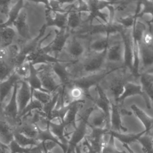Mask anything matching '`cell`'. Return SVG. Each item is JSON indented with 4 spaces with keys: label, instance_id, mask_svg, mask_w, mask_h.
<instances>
[{
    "label": "cell",
    "instance_id": "cell-1",
    "mask_svg": "<svg viewBox=\"0 0 153 153\" xmlns=\"http://www.w3.org/2000/svg\"><path fill=\"white\" fill-rule=\"evenodd\" d=\"M106 50L102 53H88L82 59L74 63L65 65L68 76V84L74 80L96 75L106 69L105 62Z\"/></svg>",
    "mask_w": 153,
    "mask_h": 153
},
{
    "label": "cell",
    "instance_id": "cell-2",
    "mask_svg": "<svg viewBox=\"0 0 153 153\" xmlns=\"http://www.w3.org/2000/svg\"><path fill=\"white\" fill-rule=\"evenodd\" d=\"M139 81V77L127 67H122L108 72L99 83V85L111 103H117L124 87L128 82Z\"/></svg>",
    "mask_w": 153,
    "mask_h": 153
},
{
    "label": "cell",
    "instance_id": "cell-3",
    "mask_svg": "<svg viewBox=\"0 0 153 153\" xmlns=\"http://www.w3.org/2000/svg\"><path fill=\"white\" fill-rule=\"evenodd\" d=\"M88 51V38L76 33H71L57 59L62 61V64L68 65L80 60Z\"/></svg>",
    "mask_w": 153,
    "mask_h": 153
},
{
    "label": "cell",
    "instance_id": "cell-4",
    "mask_svg": "<svg viewBox=\"0 0 153 153\" xmlns=\"http://www.w3.org/2000/svg\"><path fill=\"white\" fill-rule=\"evenodd\" d=\"M106 67L108 71H111L124 66V47L120 32L109 35L108 46L105 54Z\"/></svg>",
    "mask_w": 153,
    "mask_h": 153
},
{
    "label": "cell",
    "instance_id": "cell-5",
    "mask_svg": "<svg viewBox=\"0 0 153 153\" xmlns=\"http://www.w3.org/2000/svg\"><path fill=\"white\" fill-rule=\"evenodd\" d=\"M46 29V25L45 24L43 25L39 30L38 34L34 38H32L30 40L25 42L21 47L17 56L11 62V65L13 66L14 68L23 63L25 62L26 57L33 52L39 45L42 44V43L51 35L52 32L50 31L48 34L45 35Z\"/></svg>",
    "mask_w": 153,
    "mask_h": 153
},
{
    "label": "cell",
    "instance_id": "cell-6",
    "mask_svg": "<svg viewBox=\"0 0 153 153\" xmlns=\"http://www.w3.org/2000/svg\"><path fill=\"white\" fill-rule=\"evenodd\" d=\"M37 70L44 89L51 94H54L60 90L62 84L54 72L51 65H42V66Z\"/></svg>",
    "mask_w": 153,
    "mask_h": 153
},
{
    "label": "cell",
    "instance_id": "cell-7",
    "mask_svg": "<svg viewBox=\"0 0 153 153\" xmlns=\"http://www.w3.org/2000/svg\"><path fill=\"white\" fill-rule=\"evenodd\" d=\"M133 27L131 28H123L120 33L122 38L125 54V65L124 66L130 69L133 74L137 77L135 74V52L134 44L133 32Z\"/></svg>",
    "mask_w": 153,
    "mask_h": 153
},
{
    "label": "cell",
    "instance_id": "cell-8",
    "mask_svg": "<svg viewBox=\"0 0 153 153\" xmlns=\"http://www.w3.org/2000/svg\"><path fill=\"white\" fill-rule=\"evenodd\" d=\"M41 45L42 44L39 45L33 52L26 57L25 62H29L34 66L38 64L47 65L56 63H62L61 60L56 58L54 56L49 54L44 49V47H41Z\"/></svg>",
    "mask_w": 153,
    "mask_h": 153
},
{
    "label": "cell",
    "instance_id": "cell-9",
    "mask_svg": "<svg viewBox=\"0 0 153 153\" xmlns=\"http://www.w3.org/2000/svg\"><path fill=\"white\" fill-rule=\"evenodd\" d=\"M55 36L53 41L47 46L44 47V49L49 53H53L54 56L57 59V56L63 50L68 38L71 33L66 29L54 30Z\"/></svg>",
    "mask_w": 153,
    "mask_h": 153
},
{
    "label": "cell",
    "instance_id": "cell-10",
    "mask_svg": "<svg viewBox=\"0 0 153 153\" xmlns=\"http://www.w3.org/2000/svg\"><path fill=\"white\" fill-rule=\"evenodd\" d=\"M139 95L141 96L145 100L148 109L151 108V103L148 96L145 93L142 85L140 84L134 82H128L124 87L123 91L117 100V104L122 105L125 99L128 97Z\"/></svg>",
    "mask_w": 153,
    "mask_h": 153
},
{
    "label": "cell",
    "instance_id": "cell-11",
    "mask_svg": "<svg viewBox=\"0 0 153 153\" xmlns=\"http://www.w3.org/2000/svg\"><path fill=\"white\" fill-rule=\"evenodd\" d=\"M45 5V23L47 27L50 26H55L58 29L66 28L68 13H60L51 10L44 2H41Z\"/></svg>",
    "mask_w": 153,
    "mask_h": 153
},
{
    "label": "cell",
    "instance_id": "cell-12",
    "mask_svg": "<svg viewBox=\"0 0 153 153\" xmlns=\"http://www.w3.org/2000/svg\"><path fill=\"white\" fill-rule=\"evenodd\" d=\"M109 35L100 33L93 35L87 37L88 39L89 51L102 53L105 51L109 44Z\"/></svg>",
    "mask_w": 153,
    "mask_h": 153
},
{
    "label": "cell",
    "instance_id": "cell-13",
    "mask_svg": "<svg viewBox=\"0 0 153 153\" xmlns=\"http://www.w3.org/2000/svg\"><path fill=\"white\" fill-rule=\"evenodd\" d=\"M95 87L96 89L97 96L96 97H93V99L92 100L93 105L96 107L100 109L106 115L107 118L110 122L111 110V102L106 94L98 84Z\"/></svg>",
    "mask_w": 153,
    "mask_h": 153
},
{
    "label": "cell",
    "instance_id": "cell-14",
    "mask_svg": "<svg viewBox=\"0 0 153 153\" xmlns=\"http://www.w3.org/2000/svg\"><path fill=\"white\" fill-rule=\"evenodd\" d=\"M31 99H32V98L30 87L26 81L22 80L20 86L18 87L17 91V101L19 108V115L27 106Z\"/></svg>",
    "mask_w": 153,
    "mask_h": 153
},
{
    "label": "cell",
    "instance_id": "cell-15",
    "mask_svg": "<svg viewBox=\"0 0 153 153\" xmlns=\"http://www.w3.org/2000/svg\"><path fill=\"white\" fill-rule=\"evenodd\" d=\"M13 26L16 29V32L24 41L26 42L32 39L27 23V14L23 9L20 12Z\"/></svg>",
    "mask_w": 153,
    "mask_h": 153
},
{
    "label": "cell",
    "instance_id": "cell-16",
    "mask_svg": "<svg viewBox=\"0 0 153 153\" xmlns=\"http://www.w3.org/2000/svg\"><path fill=\"white\" fill-rule=\"evenodd\" d=\"M19 82L16 83L12 90L10 100L4 108L5 115L11 119L16 120L19 116V108L17 101V91L19 87Z\"/></svg>",
    "mask_w": 153,
    "mask_h": 153
},
{
    "label": "cell",
    "instance_id": "cell-17",
    "mask_svg": "<svg viewBox=\"0 0 153 153\" xmlns=\"http://www.w3.org/2000/svg\"><path fill=\"white\" fill-rule=\"evenodd\" d=\"M20 79V78L14 71L8 78L4 81L0 82V102L1 104H2L3 101L10 92L11 91H12L14 85L19 82Z\"/></svg>",
    "mask_w": 153,
    "mask_h": 153
},
{
    "label": "cell",
    "instance_id": "cell-18",
    "mask_svg": "<svg viewBox=\"0 0 153 153\" xmlns=\"http://www.w3.org/2000/svg\"><path fill=\"white\" fill-rule=\"evenodd\" d=\"M26 81L30 88L31 96L32 98V93L35 90H39L42 91H45L48 93L45 89H44L41 79L38 74V70L34 65L30 63V72L27 78L25 79Z\"/></svg>",
    "mask_w": 153,
    "mask_h": 153
},
{
    "label": "cell",
    "instance_id": "cell-19",
    "mask_svg": "<svg viewBox=\"0 0 153 153\" xmlns=\"http://www.w3.org/2000/svg\"><path fill=\"white\" fill-rule=\"evenodd\" d=\"M24 7V2L23 1H17L11 8L8 14L7 20L5 22L0 23V29L9 27H12L17 19L20 12Z\"/></svg>",
    "mask_w": 153,
    "mask_h": 153
},
{
    "label": "cell",
    "instance_id": "cell-20",
    "mask_svg": "<svg viewBox=\"0 0 153 153\" xmlns=\"http://www.w3.org/2000/svg\"><path fill=\"white\" fill-rule=\"evenodd\" d=\"M130 108L135 116L142 124L145 131H151L153 128V117L149 116L136 105H132Z\"/></svg>",
    "mask_w": 153,
    "mask_h": 153
},
{
    "label": "cell",
    "instance_id": "cell-21",
    "mask_svg": "<svg viewBox=\"0 0 153 153\" xmlns=\"http://www.w3.org/2000/svg\"><path fill=\"white\" fill-rule=\"evenodd\" d=\"M16 34V32L12 27L0 29V48H7L10 47Z\"/></svg>",
    "mask_w": 153,
    "mask_h": 153
},
{
    "label": "cell",
    "instance_id": "cell-22",
    "mask_svg": "<svg viewBox=\"0 0 153 153\" xmlns=\"http://www.w3.org/2000/svg\"><path fill=\"white\" fill-rule=\"evenodd\" d=\"M14 133L10 126L5 121H0V142L8 146L14 140Z\"/></svg>",
    "mask_w": 153,
    "mask_h": 153
},
{
    "label": "cell",
    "instance_id": "cell-23",
    "mask_svg": "<svg viewBox=\"0 0 153 153\" xmlns=\"http://www.w3.org/2000/svg\"><path fill=\"white\" fill-rule=\"evenodd\" d=\"M140 84L149 99L151 105H153V81L148 75H142L139 76Z\"/></svg>",
    "mask_w": 153,
    "mask_h": 153
},
{
    "label": "cell",
    "instance_id": "cell-24",
    "mask_svg": "<svg viewBox=\"0 0 153 153\" xmlns=\"http://www.w3.org/2000/svg\"><path fill=\"white\" fill-rule=\"evenodd\" d=\"M14 139L19 145L23 147H33L38 145L40 143L36 139L25 136L17 131L14 133Z\"/></svg>",
    "mask_w": 153,
    "mask_h": 153
},
{
    "label": "cell",
    "instance_id": "cell-25",
    "mask_svg": "<svg viewBox=\"0 0 153 153\" xmlns=\"http://www.w3.org/2000/svg\"><path fill=\"white\" fill-rule=\"evenodd\" d=\"M17 131L28 137L36 139L38 134V128L35 124L32 123H30L21 126Z\"/></svg>",
    "mask_w": 153,
    "mask_h": 153
},
{
    "label": "cell",
    "instance_id": "cell-26",
    "mask_svg": "<svg viewBox=\"0 0 153 153\" xmlns=\"http://www.w3.org/2000/svg\"><path fill=\"white\" fill-rule=\"evenodd\" d=\"M14 67L8 61L0 60V82L8 78L14 72Z\"/></svg>",
    "mask_w": 153,
    "mask_h": 153
},
{
    "label": "cell",
    "instance_id": "cell-27",
    "mask_svg": "<svg viewBox=\"0 0 153 153\" xmlns=\"http://www.w3.org/2000/svg\"><path fill=\"white\" fill-rule=\"evenodd\" d=\"M43 105L38 100H36L35 99H31L29 104L27 105V106L25 108V109L20 113V114L19 115L18 118H22L26 116L29 113L32 112V111H42Z\"/></svg>",
    "mask_w": 153,
    "mask_h": 153
},
{
    "label": "cell",
    "instance_id": "cell-28",
    "mask_svg": "<svg viewBox=\"0 0 153 153\" xmlns=\"http://www.w3.org/2000/svg\"><path fill=\"white\" fill-rule=\"evenodd\" d=\"M53 94L45 91L35 90L32 93V99H36L42 105H44L51 100Z\"/></svg>",
    "mask_w": 153,
    "mask_h": 153
},
{
    "label": "cell",
    "instance_id": "cell-29",
    "mask_svg": "<svg viewBox=\"0 0 153 153\" xmlns=\"http://www.w3.org/2000/svg\"><path fill=\"white\" fill-rule=\"evenodd\" d=\"M14 71L22 80L26 79L29 76L30 72V63L29 62H25L20 65L16 67Z\"/></svg>",
    "mask_w": 153,
    "mask_h": 153
},
{
    "label": "cell",
    "instance_id": "cell-30",
    "mask_svg": "<svg viewBox=\"0 0 153 153\" xmlns=\"http://www.w3.org/2000/svg\"><path fill=\"white\" fill-rule=\"evenodd\" d=\"M10 153H30L32 147H23L19 145L14 139L8 145Z\"/></svg>",
    "mask_w": 153,
    "mask_h": 153
},
{
    "label": "cell",
    "instance_id": "cell-31",
    "mask_svg": "<svg viewBox=\"0 0 153 153\" xmlns=\"http://www.w3.org/2000/svg\"><path fill=\"white\" fill-rule=\"evenodd\" d=\"M11 2V1H0V13L7 16L11 9L10 7Z\"/></svg>",
    "mask_w": 153,
    "mask_h": 153
},
{
    "label": "cell",
    "instance_id": "cell-32",
    "mask_svg": "<svg viewBox=\"0 0 153 153\" xmlns=\"http://www.w3.org/2000/svg\"><path fill=\"white\" fill-rule=\"evenodd\" d=\"M0 153H10L8 146L3 144L0 142Z\"/></svg>",
    "mask_w": 153,
    "mask_h": 153
},
{
    "label": "cell",
    "instance_id": "cell-33",
    "mask_svg": "<svg viewBox=\"0 0 153 153\" xmlns=\"http://www.w3.org/2000/svg\"><path fill=\"white\" fill-rule=\"evenodd\" d=\"M148 24L149 25V26H150V28H151V30L153 33V20H151L149 21L148 22Z\"/></svg>",
    "mask_w": 153,
    "mask_h": 153
},
{
    "label": "cell",
    "instance_id": "cell-34",
    "mask_svg": "<svg viewBox=\"0 0 153 153\" xmlns=\"http://www.w3.org/2000/svg\"><path fill=\"white\" fill-rule=\"evenodd\" d=\"M42 153H54V151L52 150L51 151H44Z\"/></svg>",
    "mask_w": 153,
    "mask_h": 153
},
{
    "label": "cell",
    "instance_id": "cell-35",
    "mask_svg": "<svg viewBox=\"0 0 153 153\" xmlns=\"http://www.w3.org/2000/svg\"><path fill=\"white\" fill-rule=\"evenodd\" d=\"M1 105H2V104H1V102H0V108H1Z\"/></svg>",
    "mask_w": 153,
    "mask_h": 153
}]
</instances>
